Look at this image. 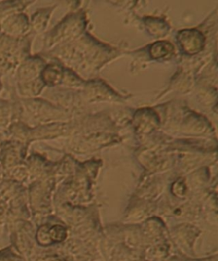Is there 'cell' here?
Segmentation results:
<instances>
[{
  "instance_id": "obj_1",
  "label": "cell",
  "mask_w": 218,
  "mask_h": 261,
  "mask_svg": "<svg viewBox=\"0 0 218 261\" xmlns=\"http://www.w3.org/2000/svg\"><path fill=\"white\" fill-rule=\"evenodd\" d=\"M25 16L22 14H14L0 21V34L11 38H17L26 30Z\"/></svg>"
},
{
  "instance_id": "obj_2",
  "label": "cell",
  "mask_w": 218,
  "mask_h": 261,
  "mask_svg": "<svg viewBox=\"0 0 218 261\" xmlns=\"http://www.w3.org/2000/svg\"><path fill=\"white\" fill-rule=\"evenodd\" d=\"M13 108L7 100L0 99V129L7 130L13 118Z\"/></svg>"
},
{
  "instance_id": "obj_3",
  "label": "cell",
  "mask_w": 218,
  "mask_h": 261,
  "mask_svg": "<svg viewBox=\"0 0 218 261\" xmlns=\"http://www.w3.org/2000/svg\"><path fill=\"white\" fill-rule=\"evenodd\" d=\"M49 236L51 237V239L56 242H60L65 237V230H63L61 226L54 227L49 232Z\"/></svg>"
},
{
  "instance_id": "obj_4",
  "label": "cell",
  "mask_w": 218,
  "mask_h": 261,
  "mask_svg": "<svg viewBox=\"0 0 218 261\" xmlns=\"http://www.w3.org/2000/svg\"><path fill=\"white\" fill-rule=\"evenodd\" d=\"M2 87H3V86H2V83L0 81V93H1V90H2Z\"/></svg>"
}]
</instances>
